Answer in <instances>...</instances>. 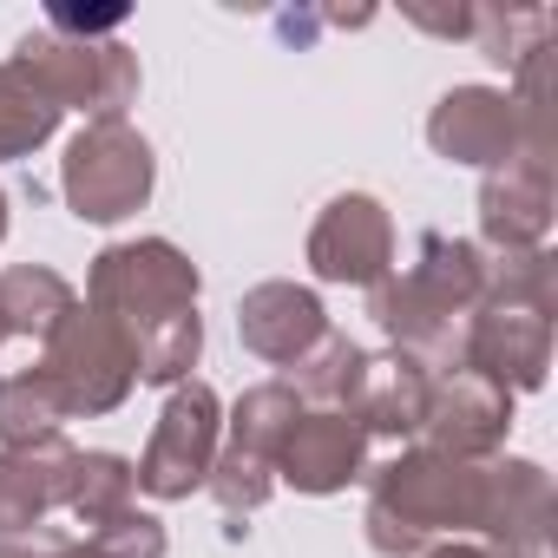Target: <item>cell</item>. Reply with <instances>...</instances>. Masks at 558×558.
<instances>
[{"label": "cell", "mask_w": 558, "mask_h": 558, "mask_svg": "<svg viewBox=\"0 0 558 558\" xmlns=\"http://www.w3.org/2000/svg\"><path fill=\"white\" fill-rule=\"evenodd\" d=\"M355 460H362V427H355V421H342V414H316V421H303V427L290 434V447H283L290 480H296V486H310V493L342 486Z\"/></svg>", "instance_id": "ba28073f"}, {"label": "cell", "mask_w": 558, "mask_h": 558, "mask_svg": "<svg viewBox=\"0 0 558 558\" xmlns=\"http://www.w3.org/2000/svg\"><path fill=\"white\" fill-rule=\"evenodd\" d=\"M440 558H473V551H440Z\"/></svg>", "instance_id": "9a60e30c"}, {"label": "cell", "mask_w": 558, "mask_h": 558, "mask_svg": "<svg viewBox=\"0 0 558 558\" xmlns=\"http://www.w3.org/2000/svg\"><path fill=\"white\" fill-rule=\"evenodd\" d=\"M473 355H480V368H493V375L512 368V381L532 388V381L545 375V310H512V303L493 310V316L480 323Z\"/></svg>", "instance_id": "9c48e42d"}, {"label": "cell", "mask_w": 558, "mask_h": 558, "mask_svg": "<svg viewBox=\"0 0 558 558\" xmlns=\"http://www.w3.org/2000/svg\"><path fill=\"white\" fill-rule=\"evenodd\" d=\"M66 191H73L80 217H125L151 191V151H145V138H132L119 119H99L73 145V158H66Z\"/></svg>", "instance_id": "3957f363"}, {"label": "cell", "mask_w": 558, "mask_h": 558, "mask_svg": "<svg viewBox=\"0 0 558 558\" xmlns=\"http://www.w3.org/2000/svg\"><path fill=\"white\" fill-rule=\"evenodd\" d=\"M21 66L47 86L53 106H93V112H119L138 86V66L125 47H93V40H60V34H27L21 40Z\"/></svg>", "instance_id": "7a4b0ae2"}, {"label": "cell", "mask_w": 558, "mask_h": 558, "mask_svg": "<svg viewBox=\"0 0 558 558\" xmlns=\"http://www.w3.org/2000/svg\"><path fill=\"white\" fill-rule=\"evenodd\" d=\"M210 434H217V401H210L204 388L178 395L171 414H165V434H158V447H151V460H145L138 480H145L151 493H184V486L204 473V460H210Z\"/></svg>", "instance_id": "8992f818"}, {"label": "cell", "mask_w": 558, "mask_h": 558, "mask_svg": "<svg viewBox=\"0 0 558 558\" xmlns=\"http://www.w3.org/2000/svg\"><path fill=\"white\" fill-rule=\"evenodd\" d=\"M388 263V217L368 204V197H342L329 204L323 230H316V269L323 276H355V283H368V276H381Z\"/></svg>", "instance_id": "52a82bcc"}, {"label": "cell", "mask_w": 558, "mask_h": 558, "mask_svg": "<svg viewBox=\"0 0 558 558\" xmlns=\"http://www.w3.org/2000/svg\"><path fill=\"white\" fill-rule=\"evenodd\" d=\"M316 329H323V310L303 290H256L250 310H243V336L263 355H296Z\"/></svg>", "instance_id": "8fae6325"}, {"label": "cell", "mask_w": 558, "mask_h": 558, "mask_svg": "<svg viewBox=\"0 0 558 558\" xmlns=\"http://www.w3.org/2000/svg\"><path fill=\"white\" fill-rule=\"evenodd\" d=\"M512 132H519L512 99L480 93V86L447 93L440 112H434V145H440L447 158H466V165H499V158L512 165Z\"/></svg>", "instance_id": "5b68a950"}, {"label": "cell", "mask_w": 558, "mask_h": 558, "mask_svg": "<svg viewBox=\"0 0 558 558\" xmlns=\"http://www.w3.org/2000/svg\"><path fill=\"white\" fill-rule=\"evenodd\" d=\"M486 230L506 243H532L545 230V158L525 151V165H506V178L486 184Z\"/></svg>", "instance_id": "30bf717a"}, {"label": "cell", "mask_w": 558, "mask_h": 558, "mask_svg": "<svg viewBox=\"0 0 558 558\" xmlns=\"http://www.w3.org/2000/svg\"><path fill=\"white\" fill-rule=\"evenodd\" d=\"M421 421H434L460 453H480V447H493V434L506 427V395H499L493 381H480V375H460V381H453V401L427 408Z\"/></svg>", "instance_id": "7c38bea8"}, {"label": "cell", "mask_w": 558, "mask_h": 558, "mask_svg": "<svg viewBox=\"0 0 558 558\" xmlns=\"http://www.w3.org/2000/svg\"><path fill=\"white\" fill-rule=\"evenodd\" d=\"M99 303H112V310H145V323H178V316H191V290H197V276H191V263L178 256V250H165V243H138V250H112L106 263H99Z\"/></svg>", "instance_id": "277c9868"}, {"label": "cell", "mask_w": 558, "mask_h": 558, "mask_svg": "<svg viewBox=\"0 0 558 558\" xmlns=\"http://www.w3.org/2000/svg\"><path fill=\"white\" fill-rule=\"evenodd\" d=\"M0 230H8V197H0Z\"/></svg>", "instance_id": "5bb4252c"}, {"label": "cell", "mask_w": 558, "mask_h": 558, "mask_svg": "<svg viewBox=\"0 0 558 558\" xmlns=\"http://www.w3.org/2000/svg\"><path fill=\"white\" fill-rule=\"evenodd\" d=\"M53 119H60V106L47 99V86H40L21 60L0 66V158L40 145V138L53 132Z\"/></svg>", "instance_id": "4fadbf2b"}, {"label": "cell", "mask_w": 558, "mask_h": 558, "mask_svg": "<svg viewBox=\"0 0 558 558\" xmlns=\"http://www.w3.org/2000/svg\"><path fill=\"white\" fill-rule=\"evenodd\" d=\"M486 486L453 466V460H408V466H388L381 480V499H375V538L381 545H414L421 532H440V525H473L486 519Z\"/></svg>", "instance_id": "6da1fadb"}]
</instances>
